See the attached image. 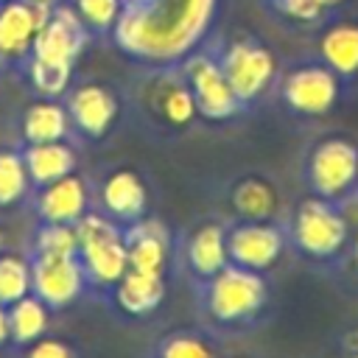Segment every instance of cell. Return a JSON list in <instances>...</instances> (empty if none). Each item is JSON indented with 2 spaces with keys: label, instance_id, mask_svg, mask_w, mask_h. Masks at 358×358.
Listing matches in <instances>:
<instances>
[{
  "label": "cell",
  "instance_id": "obj_18",
  "mask_svg": "<svg viewBox=\"0 0 358 358\" xmlns=\"http://www.w3.org/2000/svg\"><path fill=\"white\" fill-rule=\"evenodd\" d=\"M22 162H25L31 185L42 187V185H50V182L76 171V151L64 140L28 143L25 151H22Z\"/></svg>",
  "mask_w": 358,
  "mask_h": 358
},
{
  "label": "cell",
  "instance_id": "obj_32",
  "mask_svg": "<svg viewBox=\"0 0 358 358\" xmlns=\"http://www.w3.org/2000/svg\"><path fill=\"white\" fill-rule=\"evenodd\" d=\"M8 341V310L6 305H0V347Z\"/></svg>",
  "mask_w": 358,
  "mask_h": 358
},
{
  "label": "cell",
  "instance_id": "obj_27",
  "mask_svg": "<svg viewBox=\"0 0 358 358\" xmlns=\"http://www.w3.org/2000/svg\"><path fill=\"white\" fill-rule=\"evenodd\" d=\"M31 294V263L22 255H0V305Z\"/></svg>",
  "mask_w": 358,
  "mask_h": 358
},
{
  "label": "cell",
  "instance_id": "obj_15",
  "mask_svg": "<svg viewBox=\"0 0 358 358\" xmlns=\"http://www.w3.org/2000/svg\"><path fill=\"white\" fill-rule=\"evenodd\" d=\"M148 101H151V109H154L168 126H187L190 120L199 117L193 92H190V87L185 84L179 64L154 67V81H151V87H148Z\"/></svg>",
  "mask_w": 358,
  "mask_h": 358
},
{
  "label": "cell",
  "instance_id": "obj_10",
  "mask_svg": "<svg viewBox=\"0 0 358 358\" xmlns=\"http://www.w3.org/2000/svg\"><path fill=\"white\" fill-rule=\"evenodd\" d=\"M90 34L84 31V25L78 22V17L64 6L59 3L56 8H50V14L45 17L39 34H36V42H34V50H31V59H39V62H48V64H67V67H76L78 56L84 53V48L90 45Z\"/></svg>",
  "mask_w": 358,
  "mask_h": 358
},
{
  "label": "cell",
  "instance_id": "obj_20",
  "mask_svg": "<svg viewBox=\"0 0 358 358\" xmlns=\"http://www.w3.org/2000/svg\"><path fill=\"white\" fill-rule=\"evenodd\" d=\"M101 201L112 218L134 221L145 210V185L134 171L120 168L106 176V182L101 187Z\"/></svg>",
  "mask_w": 358,
  "mask_h": 358
},
{
  "label": "cell",
  "instance_id": "obj_22",
  "mask_svg": "<svg viewBox=\"0 0 358 358\" xmlns=\"http://www.w3.org/2000/svg\"><path fill=\"white\" fill-rule=\"evenodd\" d=\"M165 296V282L159 274H143V271H126L117 282H115V302L120 305V310L134 313V316H145L151 313Z\"/></svg>",
  "mask_w": 358,
  "mask_h": 358
},
{
  "label": "cell",
  "instance_id": "obj_17",
  "mask_svg": "<svg viewBox=\"0 0 358 358\" xmlns=\"http://www.w3.org/2000/svg\"><path fill=\"white\" fill-rule=\"evenodd\" d=\"M123 238H126L129 268L131 271L159 274L162 277L165 263H168V235H165L162 224H157V221H140L129 232H123Z\"/></svg>",
  "mask_w": 358,
  "mask_h": 358
},
{
  "label": "cell",
  "instance_id": "obj_9",
  "mask_svg": "<svg viewBox=\"0 0 358 358\" xmlns=\"http://www.w3.org/2000/svg\"><path fill=\"white\" fill-rule=\"evenodd\" d=\"M50 8L28 0H8L0 6V70H22L31 59L36 34Z\"/></svg>",
  "mask_w": 358,
  "mask_h": 358
},
{
  "label": "cell",
  "instance_id": "obj_23",
  "mask_svg": "<svg viewBox=\"0 0 358 358\" xmlns=\"http://www.w3.org/2000/svg\"><path fill=\"white\" fill-rule=\"evenodd\" d=\"M277 187L260 176H246L232 187V207L243 221H268L277 210Z\"/></svg>",
  "mask_w": 358,
  "mask_h": 358
},
{
  "label": "cell",
  "instance_id": "obj_35",
  "mask_svg": "<svg viewBox=\"0 0 358 358\" xmlns=\"http://www.w3.org/2000/svg\"><path fill=\"white\" fill-rule=\"evenodd\" d=\"M350 352H358V330L350 336Z\"/></svg>",
  "mask_w": 358,
  "mask_h": 358
},
{
  "label": "cell",
  "instance_id": "obj_36",
  "mask_svg": "<svg viewBox=\"0 0 358 358\" xmlns=\"http://www.w3.org/2000/svg\"><path fill=\"white\" fill-rule=\"evenodd\" d=\"M347 358H358V352H350V355H347Z\"/></svg>",
  "mask_w": 358,
  "mask_h": 358
},
{
  "label": "cell",
  "instance_id": "obj_16",
  "mask_svg": "<svg viewBox=\"0 0 358 358\" xmlns=\"http://www.w3.org/2000/svg\"><path fill=\"white\" fill-rule=\"evenodd\" d=\"M36 213L45 224H78L87 215V185L76 173L42 185L36 196Z\"/></svg>",
  "mask_w": 358,
  "mask_h": 358
},
{
  "label": "cell",
  "instance_id": "obj_21",
  "mask_svg": "<svg viewBox=\"0 0 358 358\" xmlns=\"http://www.w3.org/2000/svg\"><path fill=\"white\" fill-rule=\"evenodd\" d=\"M229 263L227 252V232L218 224L199 227L187 241V266L196 277L210 280Z\"/></svg>",
  "mask_w": 358,
  "mask_h": 358
},
{
  "label": "cell",
  "instance_id": "obj_3",
  "mask_svg": "<svg viewBox=\"0 0 358 358\" xmlns=\"http://www.w3.org/2000/svg\"><path fill=\"white\" fill-rule=\"evenodd\" d=\"M350 224L341 204L310 196L291 215V243L310 260L330 263L350 249Z\"/></svg>",
  "mask_w": 358,
  "mask_h": 358
},
{
  "label": "cell",
  "instance_id": "obj_38",
  "mask_svg": "<svg viewBox=\"0 0 358 358\" xmlns=\"http://www.w3.org/2000/svg\"><path fill=\"white\" fill-rule=\"evenodd\" d=\"M3 3H8V0H0V6H3Z\"/></svg>",
  "mask_w": 358,
  "mask_h": 358
},
{
  "label": "cell",
  "instance_id": "obj_29",
  "mask_svg": "<svg viewBox=\"0 0 358 358\" xmlns=\"http://www.w3.org/2000/svg\"><path fill=\"white\" fill-rule=\"evenodd\" d=\"M34 246L36 255H78L76 224H42Z\"/></svg>",
  "mask_w": 358,
  "mask_h": 358
},
{
  "label": "cell",
  "instance_id": "obj_19",
  "mask_svg": "<svg viewBox=\"0 0 358 358\" xmlns=\"http://www.w3.org/2000/svg\"><path fill=\"white\" fill-rule=\"evenodd\" d=\"M73 129L67 106L62 103V98H39L34 101L25 112H22V140L25 143H53V140H64L67 131Z\"/></svg>",
  "mask_w": 358,
  "mask_h": 358
},
{
  "label": "cell",
  "instance_id": "obj_7",
  "mask_svg": "<svg viewBox=\"0 0 358 358\" xmlns=\"http://www.w3.org/2000/svg\"><path fill=\"white\" fill-rule=\"evenodd\" d=\"M179 70H182V78L185 84L190 87L193 92V101H196V109L201 117L207 120H229L235 115H241L246 106L238 101V95L232 92L210 42L199 45L193 53H187L182 62H179Z\"/></svg>",
  "mask_w": 358,
  "mask_h": 358
},
{
  "label": "cell",
  "instance_id": "obj_5",
  "mask_svg": "<svg viewBox=\"0 0 358 358\" xmlns=\"http://www.w3.org/2000/svg\"><path fill=\"white\" fill-rule=\"evenodd\" d=\"M280 101L299 117H322L336 109L344 92V81L316 56L291 64L277 78Z\"/></svg>",
  "mask_w": 358,
  "mask_h": 358
},
{
  "label": "cell",
  "instance_id": "obj_37",
  "mask_svg": "<svg viewBox=\"0 0 358 358\" xmlns=\"http://www.w3.org/2000/svg\"><path fill=\"white\" fill-rule=\"evenodd\" d=\"M0 249H3V235H0Z\"/></svg>",
  "mask_w": 358,
  "mask_h": 358
},
{
  "label": "cell",
  "instance_id": "obj_34",
  "mask_svg": "<svg viewBox=\"0 0 358 358\" xmlns=\"http://www.w3.org/2000/svg\"><path fill=\"white\" fill-rule=\"evenodd\" d=\"M28 3H34V6H42V8H56L62 0H28Z\"/></svg>",
  "mask_w": 358,
  "mask_h": 358
},
{
  "label": "cell",
  "instance_id": "obj_28",
  "mask_svg": "<svg viewBox=\"0 0 358 358\" xmlns=\"http://www.w3.org/2000/svg\"><path fill=\"white\" fill-rule=\"evenodd\" d=\"M28 171L20 151H0V207L17 204L28 193Z\"/></svg>",
  "mask_w": 358,
  "mask_h": 358
},
{
  "label": "cell",
  "instance_id": "obj_2",
  "mask_svg": "<svg viewBox=\"0 0 358 358\" xmlns=\"http://www.w3.org/2000/svg\"><path fill=\"white\" fill-rule=\"evenodd\" d=\"M232 92L238 95V101L243 106L260 101L280 78V64H277V56L274 50L252 36V34H238V36H227V39H218L213 42L207 36Z\"/></svg>",
  "mask_w": 358,
  "mask_h": 358
},
{
  "label": "cell",
  "instance_id": "obj_31",
  "mask_svg": "<svg viewBox=\"0 0 358 358\" xmlns=\"http://www.w3.org/2000/svg\"><path fill=\"white\" fill-rule=\"evenodd\" d=\"M25 358H73V350L59 338H36Z\"/></svg>",
  "mask_w": 358,
  "mask_h": 358
},
{
  "label": "cell",
  "instance_id": "obj_1",
  "mask_svg": "<svg viewBox=\"0 0 358 358\" xmlns=\"http://www.w3.org/2000/svg\"><path fill=\"white\" fill-rule=\"evenodd\" d=\"M218 0H123L112 45L145 67L179 64L207 42Z\"/></svg>",
  "mask_w": 358,
  "mask_h": 358
},
{
  "label": "cell",
  "instance_id": "obj_26",
  "mask_svg": "<svg viewBox=\"0 0 358 358\" xmlns=\"http://www.w3.org/2000/svg\"><path fill=\"white\" fill-rule=\"evenodd\" d=\"M20 73L28 78L31 90L39 98H64V92L70 90V81H73V67L48 64V62H39V59H28Z\"/></svg>",
  "mask_w": 358,
  "mask_h": 358
},
{
  "label": "cell",
  "instance_id": "obj_30",
  "mask_svg": "<svg viewBox=\"0 0 358 358\" xmlns=\"http://www.w3.org/2000/svg\"><path fill=\"white\" fill-rule=\"evenodd\" d=\"M159 358H215V352L210 350L207 341L187 333H176L165 338V344L159 347Z\"/></svg>",
  "mask_w": 358,
  "mask_h": 358
},
{
  "label": "cell",
  "instance_id": "obj_14",
  "mask_svg": "<svg viewBox=\"0 0 358 358\" xmlns=\"http://www.w3.org/2000/svg\"><path fill=\"white\" fill-rule=\"evenodd\" d=\"M316 56L347 84L358 78V17L333 11L319 25Z\"/></svg>",
  "mask_w": 358,
  "mask_h": 358
},
{
  "label": "cell",
  "instance_id": "obj_24",
  "mask_svg": "<svg viewBox=\"0 0 358 358\" xmlns=\"http://www.w3.org/2000/svg\"><path fill=\"white\" fill-rule=\"evenodd\" d=\"M8 338L17 341V344H34L36 338L45 336L48 330V305L34 294L11 302L8 308Z\"/></svg>",
  "mask_w": 358,
  "mask_h": 358
},
{
  "label": "cell",
  "instance_id": "obj_6",
  "mask_svg": "<svg viewBox=\"0 0 358 358\" xmlns=\"http://www.w3.org/2000/svg\"><path fill=\"white\" fill-rule=\"evenodd\" d=\"M78 260L87 271V280L95 285H115L129 271L126 238L112 224V218L87 213L78 224Z\"/></svg>",
  "mask_w": 358,
  "mask_h": 358
},
{
  "label": "cell",
  "instance_id": "obj_33",
  "mask_svg": "<svg viewBox=\"0 0 358 358\" xmlns=\"http://www.w3.org/2000/svg\"><path fill=\"white\" fill-rule=\"evenodd\" d=\"M347 252H350V266H352V271L358 274V238L350 241V249H347Z\"/></svg>",
  "mask_w": 358,
  "mask_h": 358
},
{
  "label": "cell",
  "instance_id": "obj_12",
  "mask_svg": "<svg viewBox=\"0 0 358 358\" xmlns=\"http://www.w3.org/2000/svg\"><path fill=\"white\" fill-rule=\"evenodd\" d=\"M67 115H70V123L76 131H81L84 137H92V140H101L112 123L117 120V112H120V101H117V92L109 87V84H101V81H84V84H76L70 87L67 92Z\"/></svg>",
  "mask_w": 358,
  "mask_h": 358
},
{
  "label": "cell",
  "instance_id": "obj_13",
  "mask_svg": "<svg viewBox=\"0 0 358 358\" xmlns=\"http://www.w3.org/2000/svg\"><path fill=\"white\" fill-rule=\"evenodd\" d=\"M282 249H285V235L280 227L268 221H243L227 232L229 263L252 271L271 268L280 260Z\"/></svg>",
  "mask_w": 358,
  "mask_h": 358
},
{
  "label": "cell",
  "instance_id": "obj_11",
  "mask_svg": "<svg viewBox=\"0 0 358 358\" xmlns=\"http://www.w3.org/2000/svg\"><path fill=\"white\" fill-rule=\"evenodd\" d=\"M87 282V271L78 255H36L31 263V291L48 308L70 305Z\"/></svg>",
  "mask_w": 358,
  "mask_h": 358
},
{
  "label": "cell",
  "instance_id": "obj_8",
  "mask_svg": "<svg viewBox=\"0 0 358 358\" xmlns=\"http://www.w3.org/2000/svg\"><path fill=\"white\" fill-rule=\"evenodd\" d=\"M268 288L263 280V271H252L235 263H227L218 274L207 280V310L213 319L224 324L246 322L260 313L266 305Z\"/></svg>",
  "mask_w": 358,
  "mask_h": 358
},
{
  "label": "cell",
  "instance_id": "obj_4",
  "mask_svg": "<svg viewBox=\"0 0 358 358\" xmlns=\"http://www.w3.org/2000/svg\"><path fill=\"white\" fill-rule=\"evenodd\" d=\"M305 176L313 196L347 201L358 193V143L344 134H327L313 143L305 159Z\"/></svg>",
  "mask_w": 358,
  "mask_h": 358
},
{
  "label": "cell",
  "instance_id": "obj_25",
  "mask_svg": "<svg viewBox=\"0 0 358 358\" xmlns=\"http://www.w3.org/2000/svg\"><path fill=\"white\" fill-rule=\"evenodd\" d=\"M84 25L92 42H112L123 0H62Z\"/></svg>",
  "mask_w": 358,
  "mask_h": 358
}]
</instances>
